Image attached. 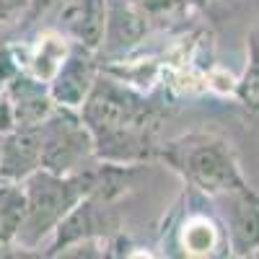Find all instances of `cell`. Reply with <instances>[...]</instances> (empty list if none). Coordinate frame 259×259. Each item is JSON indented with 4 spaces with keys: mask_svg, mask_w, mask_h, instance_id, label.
I'll return each instance as SVG.
<instances>
[{
    "mask_svg": "<svg viewBox=\"0 0 259 259\" xmlns=\"http://www.w3.org/2000/svg\"><path fill=\"white\" fill-rule=\"evenodd\" d=\"M80 117L96 140V156L106 161H135L148 153L153 133V109L148 101L119 80L99 75Z\"/></svg>",
    "mask_w": 259,
    "mask_h": 259,
    "instance_id": "1",
    "label": "cell"
},
{
    "mask_svg": "<svg viewBox=\"0 0 259 259\" xmlns=\"http://www.w3.org/2000/svg\"><path fill=\"white\" fill-rule=\"evenodd\" d=\"M0 182H3V177H0ZM3 254H8V249H6L3 244H0V256H3Z\"/></svg>",
    "mask_w": 259,
    "mask_h": 259,
    "instance_id": "16",
    "label": "cell"
},
{
    "mask_svg": "<svg viewBox=\"0 0 259 259\" xmlns=\"http://www.w3.org/2000/svg\"><path fill=\"white\" fill-rule=\"evenodd\" d=\"M70 45H65V39L60 36H45L39 41L36 47V55L31 57V75L50 83V78L55 75V70L60 68V62L65 60V55H68Z\"/></svg>",
    "mask_w": 259,
    "mask_h": 259,
    "instance_id": "12",
    "label": "cell"
},
{
    "mask_svg": "<svg viewBox=\"0 0 259 259\" xmlns=\"http://www.w3.org/2000/svg\"><path fill=\"white\" fill-rule=\"evenodd\" d=\"M34 6H36V0H0V29L24 21Z\"/></svg>",
    "mask_w": 259,
    "mask_h": 259,
    "instance_id": "14",
    "label": "cell"
},
{
    "mask_svg": "<svg viewBox=\"0 0 259 259\" xmlns=\"http://www.w3.org/2000/svg\"><path fill=\"white\" fill-rule=\"evenodd\" d=\"M41 168L39 124H18L0 135V177L8 182H24Z\"/></svg>",
    "mask_w": 259,
    "mask_h": 259,
    "instance_id": "7",
    "label": "cell"
},
{
    "mask_svg": "<svg viewBox=\"0 0 259 259\" xmlns=\"http://www.w3.org/2000/svg\"><path fill=\"white\" fill-rule=\"evenodd\" d=\"M96 171L85 168L78 174H55L50 168H36L24 182L26 192V218L18 231V249H39L52 239L57 226L68 218L70 210L94 189Z\"/></svg>",
    "mask_w": 259,
    "mask_h": 259,
    "instance_id": "2",
    "label": "cell"
},
{
    "mask_svg": "<svg viewBox=\"0 0 259 259\" xmlns=\"http://www.w3.org/2000/svg\"><path fill=\"white\" fill-rule=\"evenodd\" d=\"M184 246L194 256H212L221 246H228L226 231L205 215H194L184 226Z\"/></svg>",
    "mask_w": 259,
    "mask_h": 259,
    "instance_id": "11",
    "label": "cell"
},
{
    "mask_svg": "<svg viewBox=\"0 0 259 259\" xmlns=\"http://www.w3.org/2000/svg\"><path fill=\"white\" fill-rule=\"evenodd\" d=\"M226 241L233 256H254L259 249V197L251 189L221 194Z\"/></svg>",
    "mask_w": 259,
    "mask_h": 259,
    "instance_id": "6",
    "label": "cell"
},
{
    "mask_svg": "<svg viewBox=\"0 0 259 259\" xmlns=\"http://www.w3.org/2000/svg\"><path fill=\"white\" fill-rule=\"evenodd\" d=\"M94 50L83 47V45H70L65 60L60 62V68L50 78V96L57 106L65 109H80L83 101L89 99L94 83L99 78L96 62H94Z\"/></svg>",
    "mask_w": 259,
    "mask_h": 259,
    "instance_id": "5",
    "label": "cell"
},
{
    "mask_svg": "<svg viewBox=\"0 0 259 259\" xmlns=\"http://www.w3.org/2000/svg\"><path fill=\"white\" fill-rule=\"evenodd\" d=\"M26 218V192L21 182H0V244L16 249L18 231Z\"/></svg>",
    "mask_w": 259,
    "mask_h": 259,
    "instance_id": "10",
    "label": "cell"
},
{
    "mask_svg": "<svg viewBox=\"0 0 259 259\" xmlns=\"http://www.w3.org/2000/svg\"><path fill=\"white\" fill-rule=\"evenodd\" d=\"M239 99L246 109L259 112V39L251 41V60L244 78L239 80Z\"/></svg>",
    "mask_w": 259,
    "mask_h": 259,
    "instance_id": "13",
    "label": "cell"
},
{
    "mask_svg": "<svg viewBox=\"0 0 259 259\" xmlns=\"http://www.w3.org/2000/svg\"><path fill=\"white\" fill-rule=\"evenodd\" d=\"M254 256H259V249H256V251H254Z\"/></svg>",
    "mask_w": 259,
    "mask_h": 259,
    "instance_id": "17",
    "label": "cell"
},
{
    "mask_svg": "<svg viewBox=\"0 0 259 259\" xmlns=\"http://www.w3.org/2000/svg\"><path fill=\"white\" fill-rule=\"evenodd\" d=\"M41 138V168L55 174L85 171L96 156V140L78 109L55 106V112L39 124Z\"/></svg>",
    "mask_w": 259,
    "mask_h": 259,
    "instance_id": "4",
    "label": "cell"
},
{
    "mask_svg": "<svg viewBox=\"0 0 259 259\" xmlns=\"http://www.w3.org/2000/svg\"><path fill=\"white\" fill-rule=\"evenodd\" d=\"M16 127V112H13V101L8 91H0V135L11 133Z\"/></svg>",
    "mask_w": 259,
    "mask_h": 259,
    "instance_id": "15",
    "label": "cell"
},
{
    "mask_svg": "<svg viewBox=\"0 0 259 259\" xmlns=\"http://www.w3.org/2000/svg\"><path fill=\"white\" fill-rule=\"evenodd\" d=\"M68 29L78 45L99 50L106 39V0H78L68 13Z\"/></svg>",
    "mask_w": 259,
    "mask_h": 259,
    "instance_id": "9",
    "label": "cell"
},
{
    "mask_svg": "<svg viewBox=\"0 0 259 259\" xmlns=\"http://www.w3.org/2000/svg\"><path fill=\"white\" fill-rule=\"evenodd\" d=\"M6 91L13 101L16 127L18 124H41L57 106L50 96V85L45 80L34 78L31 73H16Z\"/></svg>",
    "mask_w": 259,
    "mask_h": 259,
    "instance_id": "8",
    "label": "cell"
},
{
    "mask_svg": "<svg viewBox=\"0 0 259 259\" xmlns=\"http://www.w3.org/2000/svg\"><path fill=\"white\" fill-rule=\"evenodd\" d=\"M163 158L171 163L177 174H182L192 187H197L210 197L249 189L228 143L215 135L207 133L182 135L163 148Z\"/></svg>",
    "mask_w": 259,
    "mask_h": 259,
    "instance_id": "3",
    "label": "cell"
}]
</instances>
